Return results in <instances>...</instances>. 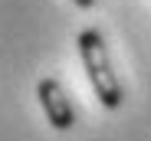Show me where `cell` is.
<instances>
[{
  "mask_svg": "<svg viewBox=\"0 0 151 141\" xmlns=\"http://www.w3.org/2000/svg\"><path fill=\"white\" fill-rule=\"evenodd\" d=\"M79 56H82V66H86V76H89V85L95 92V99L105 108H122L125 92H122V82L112 69L105 39H102L99 30H82L79 33Z\"/></svg>",
  "mask_w": 151,
  "mask_h": 141,
  "instance_id": "6da1fadb",
  "label": "cell"
},
{
  "mask_svg": "<svg viewBox=\"0 0 151 141\" xmlns=\"http://www.w3.org/2000/svg\"><path fill=\"white\" fill-rule=\"evenodd\" d=\"M36 99L43 105V115H46V122L53 125L56 131H69L76 125V108L66 95V89L56 82V79H40L36 85Z\"/></svg>",
  "mask_w": 151,
  "mask_h": 141,
  "instance_id": "7a4b0ae2",
  "label": "cell"
},
{
  "mask_svg": "<svg viewBox=\"0 0 151 141\" xmlns=\"http://www.w3.org/2000/svg\"><path fill=\"white\" fill-rule=\"evenodd\" d=\"M72 4L79 7V10H92V7H95V0H72Z\"/></svg>",
  "mask_w": 151,
  "mask_h": 141,
  "instance_id": "3957f363",
  "label": "cell"
}]
</instances>
